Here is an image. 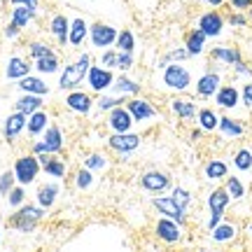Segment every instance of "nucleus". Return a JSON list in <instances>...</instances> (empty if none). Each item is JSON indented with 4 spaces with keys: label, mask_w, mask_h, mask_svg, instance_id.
Instances as JSON below:
<instances>
[{
    "label": "nucleus",
    "mask_w": 252,
    "mask_h": 252,
    "mask_svg": "<svg viewBox=\"0 0 252 252\" xmlns=\"http://www.w3.org/2000/svg\"><path fill=\"white\" fill-rule=\"evenodd\" d=\"M91 63H94V56L89 52H80L75 61H70L68 65L61 68V72H59V89L61 91L80 89L84 84V80H87V72H89Z\"/></svg>",
    "instance_id": "nucleus-1"
},
{
    "label": "nucleus",
    "mask_w": 252,
    "mask_h": 252,
    "mask_svg": "<svg viewBox=\"0 0 252 252\" xmlns=\"http://www.w3.org/2000/svg\"><path fill=\"white\" fill-rule=\"evenodd\" d=\"M45 217H47V208L37 206V203H24V206H19L14 210V215L7 220V224L19 234H33Z\"/></svg>",
    "instance_id": "nucleus-2"
},
{
    "label": "nucleus",
    "mask_w": 252,
    "mask_h": 252,
    "mask_svg": "<svg viewBox=\"0 0 252 252\" xmlns=\"http://www.w3.org/2000/svg\"><path fill=\"white\" fill-rule=\"evenodd\" d=\"M161 84L163 89L175 91V94H185L194 87V75L185 63H168L161 68Z\"/></svg>",
    "instance_id": "nucleus-3"
},
{
    "label": "nucleus",
    "mask_w": 252,
    "mask_h": 252,
    "mask_svg": "<svg viewBox=\"0 0 252 252\" xmlns=\"http://www.w3.org/2000/svg\"><path fill=\"white\" fill-rule=\"evenodd\" d=\"M231 201H234V198L229 196V191H226L224 187H215L210 194H208L206 206H208V210H210V217H208V222H206V231L215 229V226L224 220L226 210L231 206Z\"/></svg>",
    "instance_id": "nucleus-4"
},
{
    "label": "nucleus",
    "mask_w": 252,
    "mask_h": 252,
    "mask_svg": "<svg viewBox=\"0 0 252 252\" xmlns=\"http://www.w3.org/2000/svg\"><path fill=\"white\" fill-rule=\"evenodd\" d=\"M14 178H17V185H24V187H31V185H35L37 182V175L42 173V163L37 159L33 152L28 154H21L17 157V161H14Z\"/></svg>",
    "instance_id": "nucleus-5"
},
{
    "label": "nucleus",
    "mask_w": 252,
    "mask_h": 252,
    "mask_svg": "<svg viewBox=\"0 0 252 252\" xmlns=\"http://www.w3.org/2000/svg\"><path fill=\"white\" fill-rule=\"evenodd\" d=\"M220 87H222V70H220L217 65H208V70L194 80V94H196V98H201V100L215 98V94Z\"/></svg>",
    "instance_id": "nucleus-6"
},
{
    "label": "nucleus",
    "mask_w": 252,
    "mask_h": 252,
    "mask_svg": "<svg viewBox=\"0 0 252 252\" xmlns=\"http://www.w3.org/2000/svg\"><path fill=\"white\" fill-rule=\"evenodd\" d=\"M152 234H154V238L163 245H178V243H182V238H185V231H182L180 222H175V220H171V217H166V215H161L154 222Z\"/></svg>",
    "instance_id": "nucleus-7"
},
{
    "label": "nucleus",
    "mask_w": 252,
    "mask_h": 252,
    "mask_svg": "<svg viewBox=\"0 0 252 252\" xmlns=\"http://www.w3.org/2000/svg\"><path fill=\"white\" fill-rule=\"evenodd\" d=\"M115 70L112 68H105V65H94L91 63L89 72H87V87H89V91L94 94V96H100V94H105V91L112 89V84H115Z\"/></svg>",
    "instance_id": "nucleus-8"
},
{
    "label": "nucleus",
    "mask_w": 252,
    "mask_h": 252,
    "mask_svg": "<svg viewBox=\"0 0 252 252\" xmlns=\"http://www.w3.org/2000/svg\"><path fill=\"white\" fill-rule=\"evenodd\" d=\"M119 35V28L112 26V24H105V21H94L89 24V45L94 49H108V47H115V40Z\"/></svg>",
    "instance_id": "nucleus-9"
},
{
    "label": "nucleus",
    "mask_w": 252,
    "mask_h": 252,
    "mask_svg": "<svg viewBox=\"0 0 252 252\" xmlns=\"http://www.w3.org/2000/svg\"><path fill=\"white\" fill-rule=\"evenodd\" d=\"M105 143H108L110 150H112L115 154H119L122 159H128V157L140 147L143 135L133 133V131H126V133H110L108 138H105Z\"/></svg>",
    "instance_id": "nucleus-10"
},
{
    "label": "nucleus",
    "mask_w": 252,
    "mask_h": 252,
    "mask_svg": "<svg viewBox=\"0 0 252 252\" xmlns=\"http://www.w3.org/2000/svg\"><path fill=\"white\" fill-rule=\"evenodd\" d=\"M152 208L159 213V215H166V217H171V220H175V222H180L182 226L187 224V208H182L175 198L168 194V196H161V194H154L152 196Z\"/></svg>",
    "instance_id": "nucleus-11"
},
{
    "label": "nucleus",
    "mask_w": 252,
    "mask_h": 252,
    "mask_svg": "<svg viewBox=\"0 0 252 252\" xmlns=\"http://www.w3.org/2000/svg\"><path fill=\"white\" fill-rule=\"evenodd\" d=\"M138 182H140V189H145L147 194H166V191H171V187H173L171 173L157 171V168L145 171Z\"/></svg>",
    "instance_id": "nucleus-12"
},
{
    "label": "nucleus",
    "mask_w": 252,
    "mask_h": 252,
    "mask_svg": "<svg viewBox=\"0 0 252 252\" xmlns=\"http://www.w3.org/2000/svg\"><path fill=\"white\" fill-rule=\"evenodd\" d=\"M65 110H70L75 115H91V110L96 108V98L91 91H84V89H72V91H65V100H63Z\"/></svg>",
    "instance_id": "nucleus-13"
},
{
    "label": "nucleus",
    "mask_w": 252,
    "mask_h": 252,
    "mask_svg": "<svg viewBox=\"0 0 252 252\" xmlns=\"http://www.w3.org/2000/svg\"><path fill=\"white\" fill-rule=\"evenodd\" d=\"M126 108H128V112H131V117H133L135 124H147V122H152V119L159 117V110L154 108V103L143 98V96L126 98Z\"/></svg>",
    "instance_id": "nucleus-14"
},
{
    "label": "nucleus",
    "mask_w": 252,
    "mask_h": 252,
    "mask_svg": "<svg viewBox=\"0 0 252 252\" xmlns=\"http://www.w3.org/2000/svg\"><path fill=\"white\" fill-rule=\"evenodd\" d=\"M224 26H226V19L222 17L217 9H208V12H203L196 21V28L203 31V35H206L208 40H215V37L222 35V33H224Z\"/></svg>",
    "instance_id": "nucleus-15"
},
{
    "label": "nucleus",
    "mask_w": 252,
    "mask_h": 252,
    "mask_svg": "<svg viewBox=\"0 0 252 252\" xmlns=\"http://www.w3.org/2000/svg\"><path fill=\"white\" fill-rule=\"evenodd\" d=\"M108 119H105V124H108L110 133H126V131H133V117H131V112L126 105H117V108H112L110 112H105Z\"/></svg>",
    "instance_id": "nucleus-16"
},
{
    "label": "nucleus",
    "mask_w": 252,
    "mask_h": 252,
    "mask_svg": "<svg viewBox=\"0 0 252 252\" xmlns=\"http://www.w3.org/2000/svg\"><path fill=\"white\" fill-rule=\"evenodd\" d=\"M59 196H61V180H54V178L37 185L35 189V203L47 208V210H52L59 203Z\"/></svg>",
    "instance_id": "nucleus-17"
},
{
    "label": "nucleus",
    "mask_w": 252,
    "mask_h": 252,
    "mask_svg": "<svg viewBox=\"0 0 252 252\" xmlns=\"http://www.w3.org/2000/svg\"><path fill=\"white\" fill-rule=\"evenodd\" d=\"M171 112L175 115L178 119H182V122H194L198 115V105L194 98H189V96H175V98H171Z\"/></svg>",
    "instance_id": "nucleus-18"
},
{
    "label": "nucleus",
    "mask_w": 252,
    "mask_h": 252,
    "mask_svg": "<svg viewBox=\"0 0 252 252\" xmlns=\"http://www.w3.org/2000/svg\"><path fill=\"white\" fill-rule=\"evenodd\" d=\"M238 234H241V229H238L234 222H229V220H222L215 229L208 231L210 241H213L215 245H231L236 238H238Z\"/></svg>",
    "instance_id": "nucleus-19"
},
{
    "label": "nucleus",
    "mask_w": 252,
    "mask_h": 252,
    "mask_svg": "<svg viewBox=\"0 0 252 252\" xmlns=\"http://www.w3.org/2000/svg\"><path fill=\"white\" fill-rule=\"evenodd\" d=\"M42 163V173L47 178H54V180H63L65 173H68V163L61 159V154H40L37 157Z\"/></svg>",
    "instance_id": "nucleus-20"
},
{
    "label": "nucleus",
    "mask_w": 252,
    "mask_h": 252,
    "mask_svg": "<svg viewBox=\"0 0 252 252\" xmlns=\"http://www.w3.org/2000/svg\"><path fill=\"white\" fill-rule=\"evenodd\" d=\"M17 89L21 94H37V96H49L52 94V87L45 82V77L42 75H33V72L17 82Z\"/></svg>",
    "instance_id": "nucleus-21"
},
{
    "label": "nucleus",
    "mask_w": 252,
    "mask_h": 252,
    "mask_svg": "<svg viewBox=\"0 0 252 252\" xmlns=\"http://www.w3.org/2000/svg\"><path fill=\"white\" fill-rule=\"evenodd\" d=\"M49 35L56 40V45L59 47H68V33H70V19L65 17V14H54V17L49 19Z\"/></svg>",
    "instance_id": "nucleus-22"
},
{
    "label": "nucleus",
    "mask_w": 252,
    "mask_h": 252,
    "mask_svg": "<svg viewBox=\"0 0 252 252\" xmlns=\"http://www.w3.org/2000/svg\"><path fill=\"white\" fill-rule=\"evenodd\" d=\"M87 40H89V21L84 17H72L70 19V33H68V47L80 49Z\"/></svg>",
    "instance_id": "nucleus-23"
},
{
    "label": "nucleus",
    "mask_w": 252,
    "mask_h": 252,
    "mask_svg": "<svg viewBox=\"0 0 252 252\" xmlns=\"http://www.w3.org/2000/svg\"><path fill=\"white\" fill-rule=\"evenodd\" d=\"M215 105L222 110H234L241 105V89L234 84H222L215 94Z\"/></svg>",
    "instance_id": "nucleus-24"
},
{
    "label": "nucleus",
    "mask_w": 252,
    "mask_h": 252,
    "mask_svg": "<svg viewBox=\"0 0 252 252\" xmlns=\"http://www.w3.org/2000/svg\"><path fill=\"white\" fill-rule=\"evenodd\" d=\"M40 140L45 143L47 152L49 154H61L63 147H65V135H63V128L59 124H49L47 131L40 135Z\"/></svg>",
    "instance_id": "nucleus-25"
},
{
    "label": "nucleus",
    "mask_w": 252,
    "mask_h": 252,
    "mask_svg": "<svg viewBox=\"0 0 252 252\" xmlns=\"http://www.w3.org/2000/svg\"><path fill=\"white\" fill-rule=\"evenodd\" d=\"M26 122H28L26 115H24V112H19V110H14V112L5 119V124H2V135L7 138L9 143H14L19 135L26 131Z\"/></svg>",
    "instance_id": "nucleus-26"
},
{
    "label": "nucleus",
    "mask_w": 252,
    "mask_h": 252,
    "mask_svg": "<svg viewBox=\"0 0 252 252\" xmlns=\"http://www.w3.org/2000/svg\"><path fill=\"white\" fill-rule=\"evenodd\" d=\"M31 72H33V65H31L28 59H24V56H9L7 59L5 77H7L9 82H19L21 77H26V75H31Z\"/></svg>",
    "instance_id": "nucleus-27"
},
{
    "label": "nucleus",
    "mask_w": 252,
    "mask_h": 252,
    "mask_svg": "<svg viewBox=\"0 0 252 252\" xmlns=\"http://www.w3.org/2000/svg\"><path fill=\"white\" fill-rule=\"evenodd\" d=\"M112 94H119V96H126V98H131V96H140V91H143V84L133 77H128L126 72L117 75L115 77V84H112Z\"/></svg>",
    "instance_id": "nucleus-28"
},
{
    "label": "nucleus",
    "mask_w": 252,
    "mask_h": 252,
    "mask_svg": "<svg viewBox=\"0 0 252 252\" xmlns=\"http://www.w3.org/2000/svg\"><path fill=\"white\" fill-rule=\"evenodd\" d=\"M206 45H208V37L203 35L201 28L187 31V35H185V47H187V52L191 59H198V56L206 54Z\"/></svg>",
    "instance_id": "nucleus-29"
},
{
    "label": "nucleus",
    "mask_w": 252,
    "mask_h": 252,
    "mask_svg": "<svg viewBox=\"0 0 252 252\" xmlns=\"http://www.w3.org/2000/svg\"><path fill=\"white\" fill-rule=\"evenodd\" d=\"M52 124V119H49V112L45 108L42 110H35L33 115H28V122H26V133L31 138H40V135L47 131V126Z\"/></svg>",
    "instance_id": "nucleus-30"
},
{
    "label": "nucleus",
    "mask_w": 252,
    "mask_h": 252,
    "mask_svg": "<svg viewBox=\"0 0 252 252\" xmlns=\"http://www.w3.org/2000/svg\"><path fill=\"white\" fill-rule=\"evenodd\" d=\"M210 59L215 63H222V65H234L243 59L241 49L238 47H226V45H217L210 49Z\"/></svg>",
    "instance_id": "nucleus-31"
},
{
    "label": "nucleus",
    "mask_w": 252,
    "mask_h": 252,
    "mask_svg": "<svg viewBox=\"0 0 252 252\" xmlns=\"http://www.w3.org/2000/svg\"><path fill=\"white\" fill-rule=\"evenodd\" d=\"M33 68H35L37 75H56V72H61L59 52H49V54L35 59V61H33Z\"/></svg>",
    "instance_id": "nucleus-32"
},
{
    "label": "nucleus",
    "mask_w": 252,
    "mask_h": 252,
    "mask_svg": "<svg viewBox=\"0 0 252 252\" xmlns=\"http://www.w3.org/2000/svg\"><path fill=\"white\" fill-rule=\"evenodd\" d=\"M42 108H45V96H37V94H21L17 98V103H14V110L24 112L26 117Z\"/></svg>",
    "instance_id": "nucleus-33"
},
{
    "label": "nucleus",
    "mask_w": 252,
    "mask_h": 252,
    "mask_svg": "<svg viewBox=\"0 0 252 252\" xmlns=\"http://www.w3.org/2000/svg\"><path fill=\"white\" fill-rule=\"evenodd\" d=\"M217 131L224 135V138H241L245 135V126L241 119H234L229 117V115H222L220 122H217Z\"/></svg>",
    "instance_id": "nucleus-34"
},
{
    "label": "nucleus",
    "mask_w": 252,
    "mask_h": 252,
    "mask_svg": "<svg viewBox=\"0 0 252 252\" xmlns=\"http://www.w3.org/2000/svg\"><path fill=\"white\" fill-rule=\"evenodd\" d=\"M203 175H206L208 182L226 180V175H229V163H226L224 159H210V161L203 166Z\"/></svg>",
    "instance_id": "nucleus-35"
},
{
    "label": "nucleus",
    "mask_w": 252,
    "mask_h": 252,
    "mask_svg": "<svg viewBox=\"0 0 252 252\" xmlns=\"http://www.w3.org/2000/svg\"><path fill=\"white\" fill-rule=\"evenodd\" d=\"M37 17V12L35 9H31V7H24V5H12V14H9V24H14L17 28H24L33 21V19Z\"/></svg>",
    "instance_id": "nucleus-36"
},
{
    "label": "nucleus",
    "mask_w": 252,
    "mask_h": 252,
    "mask_svg": "<svg viewBox=\"0 0 252 252\" xmlns=\"http://www.w3.org/2000/svg\"><path fill=\"white\" fill-rule=\"evenodd\" d=\"M217 122H220V115H217L213 108H198L196 124L201 126L206 133H213V131H217Z\"/></svg>",
    "instance_id": "nucleus-37"
},
{
    "label": "nucleus",
    "mask_w": 252,
    "mask_h": 252,
    "mask_svg": "<svg viewBox=\"0 0 252 252\" xmlns=\"http://www.w3.org/2000/svg\"><path fill=\"white\" fill-rule=\"evenodd\" d=\"M117 105H126V96H119V94H112V91H105L96 98V110L98 112H110Z\"/></svg>",
    "instance_id": "nucleus-38"
},
{
    "label": "nucleus",
    "mask_w": 252,
    "mask_h": 252,
    "mask_svg": "<svg viewBox=\"0 0 252 252\" xmlns=\"http://www.w3.org/2000/svg\"><path fill=\"white\" fill-rule=\"evenodd\" d=\"M224 189L229 191V196L234 198V201H243L245 194H248V189H245V182L241 180V178H236V175H226L224 180Z\"/></svg>",
    "instance_id": "nucleus-39"
},
{
    "label": "nucleus",
    "mask_w": 252,
    "mask_h": 252,
    "mask_svg": "<svg viewBox=\"0 0 252 252\" xmlns=\"http://www.w3.org/2000/svg\"><path fill=\"white\" fill-rule=\"evenodd\" d=\"M82 166L84 168H89V171H94V173H100V171H105L110 166V161H108V157L103 152H89L84 159H82Z\"/></svg>",
    "instance_id": "nucleus-40"
},
{
    "label": "nucleus",
    "mask_w": 252,
    "mask_h": 252,
    "mask_svg": "<svg viewBox=\"0 0 252 252\" xmlns=\"http://www.w3.org/2000/svg\"><path fill=\"white\" fill-rule=\"evenodd\" d=\"M94 185H96V173L84 168V166L77 168V173H75V187L80 191H89V189H94Z\"/></svg>",
    "instance_id": "nucleus-41"
},
{
    "label": "nucleus",
    "mask_w": 252,
    "mask_h": 252,
    "mask_svg": "<svg viewBox=\"0 0 252 252\" xmlns=\"http://www.w3.org/2000/svg\"><path fill=\"white\" fill-rule=\"evenodd\" d=\"M234 168L241 173H250L252 171V150L250 147H241L234 154Z\"/></svg>",
    "instance_id": "nucleus-42"
},
{
    "label": "nucleus",
    "mask_w": 252,
    "mask_h": 252,
    "mask_svg": "<svg viewBox=\"0 0 252 252\" xmlns=\"http://www.w3.org/2000/svg\"><path fill=\"white\" fill-rule=\"evenodd\" d=\"M115 47H117L119 52H133L135 54V33L131 28H122L117 40H115Z\"/></svg>",
    "instance_id": "nucleus-43"
},
{
    "label": "nucleus",
    "mask_w": 252,
    "mask_h": 252,
    "mask_svg": "<svg viewBox=\"0 0 252 252\" xmlns=\"http://www.w3.org/2000/svg\"><path fill=\"white\" fill-rule=\"evenodd\" d=\"M189 59H191V56H189L187 47H175V49H168V52L161 56V61H159V68L168 65V63H185V61H189Z\"/></svg>",
    "instance_id": "nucleus-44"
},
{
    "label": "nucleus",
    "mask_w": 252,
    "mask_h": 252,
    "mask_svg": "<svg viewBox=\"0 0 252 252\" xmlns=\"http://www.w3.org/2000/svg\"><path fill=\"white\" fill-rule=\"evenodd\" d=\"M49 52H54V47L42 42V40H31L28 42V56H31V61H35V59L49 54Z\"/></svg>",
    "instance_id": "nucleus-45"
},
{
    "label": "nucleus",
    "mask_w": 252,
    "mask_h": 252,
    "mask_svg": "<svg viewBox=\"0 0 252 252\" xmlns=\"http://www.w3.org/2000/svg\"><path fill=\"white\" fill-rule=\"evenodd\" d=\"M5 198H7V206L17 210L19 206L26 203V187H24V185H14V189H12Z\"/></svg>",
    "instance_id": "nucleus-46"
},
{
    "label": "nucleus",
    "mask_w": 252,
    "mask_h": 252,
    "mask_svg": "<svg viewBox=\"0 0 252 252\" xmlns=\"http://www.w3.org/2000/svg\"><path fill=\"white\" fill-rule=\"evenodd\" d=\"M171 196L180 203L182 208H187L189 210V206L194 203V196H191V191L189 189H185V187H180V185H175V187H171Z\"/></svg>",
    "instance_id": "nucleus-47"
},
{
    "label": "nucleus",
    "mask_w": 252,
    "mask_h": 252,
    "mask_svg": "<svg viewBox=\"0 0 252 252\" xmlns=\"http://www.w3.org/2000/svg\"><path fill=\"white\" fill-rule=\"evenodd\" d=\"M117 52H119V49H117ZM133 65H135V54H133V52H119V54H117V68H115V70L128 72Z\"/></svg>",
    "instance_id": "nucleus-48"
},
{
    "label": "nucleus",
    "mask_w": 252,
    "mask_h": 252,
    "mask_svg": "<svg viewBox=\"0 0 252 252\" xmlns=\"http://www.w3.org/2000/svg\"><path fill=\"white\" fill-rule=\"evenodd\" d=\"M226 26L231 28H245L248 24H250V19H248V12H238V9H234L231 14H226Z\"/></svg>",
    "instance_id": "nucleus-49"
},
{
    "label": "nucleus",
    "mask_w": 252,
    "mask_h": 252,
    "mask_svg": "<svg viewBox=\"0 0 252 252\" xmlns=\"http://www.w3.org/2000/svg\"><path fill=\"white\" fill-rule=\"evenodd\" d=\"M117 47H108V49H103L100 52V56H98V63L100 65H105V68H117Z\"/></svg>",
    "instance_id": "nucleus-50"
},
{
    "label": "nucleus",
    "mask_w": 252,
    "mask_h": 252,
    "mask_svg": "<svg viewBox=\"0 0 252 252\" xmlns=\"http://www.w3.org/2000/svg\"><path fill=\"white\" fill-rule=\"evenodd\" d=\"M17 185V178H14V171H5L0 175V196H7L9 191Z\"/></svg>",
    "instance_id": "nucleus-51"
},
{
    "label": "nucleus",
    "mask_w": 252,
    "mask_h": 252,
    "mask_svg": "<svg viewBox=\"0 0 252 252\" xmlns=\"http://www.w3.org/2000/svg\"><path fill=\"white\" fill-rule=\"evenodd\" d=\"M241 103H243L245 108L252 110V80H248L243 87H241Z\"/></svg>",
    "instance_id": "nucleus-52"
},
{
    "label": "nucleus",
    "mask_w": 252,
    "mask_h": 252,
    "mask_svg": "<svg viewBox=\"0 0 252 252\" xmlns=\"http://www.w3.org/2000/svg\"><path fill=\"white\" fill-rule=\"evenodd\" d=\"M231 68H234V72H236V75H238V77H248V80H252V68H250V65H248V63H245V61H243V59H241V61H238V63H234Z\"/></svg>",
    "instance_id": "nucleus-53"
},
{
    "label": "nucleus",
    "mask_w": 252,
    "mask_h": 252,
    "mask_svg": "<svg viewBox=\"0 0 252 252\" xmlns=\"http://www.w3.org/2000/svg\"><path fill=\"white\" fill-rule=\"evenodd\" d=\"M229 5L234 9H238V12H248L252 7V0H229Z\"/></svg>",
    "instance_id": "nucleus-54"
},
{
    "label": "nucleus",
    "mask_w": 252,
    "mask_h": 252,
    "mask_svg": "<svg viewBox=\"0 0 252 252\" xmlns=\"http://www.w3.org/2000/svg\"><path fill=\"white\" fill-rule=\"evenodd\" d=\"M2 33H5V37H7V40H17V37L21 35V28H17L14 24H7Z\"/></svg>",
    "instance_id": "nucleus-55"
},
{
    "label": "nucleus",
    "mask_w": 252,
    "mask_h": 252,
    "mask_svg": "<svg viewBox=\"0 0 252 252\" xmlns=\"http://www.w3.org/2000/svg\"><path fill=\"white\" fill-rule=\"evenodd\" d=\"M9 5H24V7H31V9H40V0H9Z\"/></svg>",
    "instance_id": "nucleus-56"
},
{
    "label": "nucleus",
    "mask_w": 252,
    "mask_h": 252,
    "mask_svg": "<svg viewBox=\"0 0 252 252\" xmlns=\"http://www.w3.org/2000/svg\"><path fill=\"white\" fill-rule=\"evenodd\" d=\"M31 152L35 154V157H40V154H49V152H47V147H45V143H42V140H35V143L31 145Z\"/></svg>",
    "instance_id": "nucleus-57"
},
{
    "label": "nucleus",
    "mask_w": 252,
    "mask_h": 252,
    "mask_svg": "<svg viewBox=\"0 0 252 252\" xmlns=\"http://www.w3.org/2000/svg\"><path fill=\"white\" fill-rule=\"evenodd\" d=\"M198 2H203V5H208V7H222V5H224L226 0H198Z\"/></svg>",
    "instance_id": "nucleus-58"
},
{
    "label": "nucleus",
    "mask_w": 252,
    "mask_h": 252,
    "mask_svg": "<svg viewBox=\"0 0 252 252\" xmlns=\"http://www.w3.org/2000/svg\"><path fill=\"white\" fill-rule=\"evenodd\" d=\"M203 133H206V131H203L201 126H198V128H194V131H191V140H198V138H201Z\"/></svg>",
    "instance_id": "nucleus-59"
},
{
    "label": "nucleus",
    "mask_w": 252,
    "mask_h": 252,
    "mask_svg": "<svg viewBox=\"0 0 252 252\" xmlns=\"http://www.w3.org/2000/svg\"><path fill=\"white\" fill-rule=\"evenodd\" d=\"M245 231H248V236H250V238H252V222H250V224H248V229H245Z\"/></svg>",
    "instance_id": "nucleus-60"
},
{
    "label": "nucleus",
    "mask_w": 252,
    "mask_h": 252,
    "mask_svg": "<svg viewBox=\"0 0 252 252\" xmlns=\"http://www.w3.org/2000/svg\"><path fill=\"white\" fill-rule=\"evenodd\" d=\"M248 19H250V21H252V7L248 9Z\"/></svg>",
    "instance_id": "nucleus-61"
},
{
    "label": "nucleus",
    "mask_w": 252,
    "mask_h": 252,
    "mask_svg": "<svg viewBox=\"0 0 252 252\" xmlns=\"http://www.w3.org/2000/svg\"><path fill=\"white\" fill-rule=\"evenodd\" d=\"M82 2H94V0H82Z\"/></svg>",
    "instance_id": "nucleus-62"
},
{
    "label": "nucleus",
    "mask_w": 252,
    "mask_h": 252,
    "mask_svg": "<svg viewBox=\"0 0 252 252\" xmlns=\"http://www.w3.org/2000/svg\"><path fill=\"white\" fill-rule=\"evenodd\" d=\"M0 243H2V234H0Z\"/></svg>",
    "instance_id": "nucleus-63"
}]
</instances>
